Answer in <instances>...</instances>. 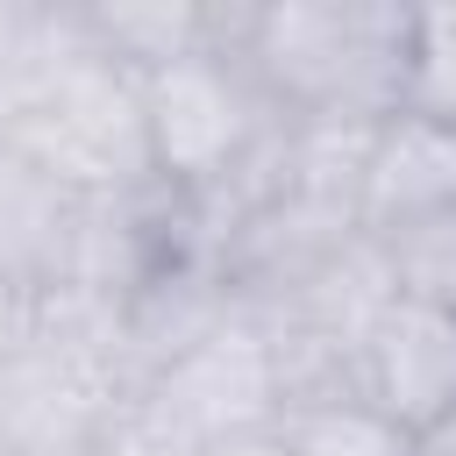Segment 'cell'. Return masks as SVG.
I'll return each mask as SVG.
<instances>
[{
  "label": "cell",
  "instance_id": "1",
  "mask_svg": "<svg viewBox=\"0 0 456 456\" xmlns=\"http://www.w3.org/2000/svg\"><path fill=\"white\" fill-rule=\"evenodd\" d=\"M406 36L399 7H256L235 57L292 121H385L406 93Z\"/></svg>",
  "mask_w": 456,
  "mask_h": 456
},
{
  "label": "cell",
  "instance_id": "2",
  "mask_svg": "<svg viewBox=\"0 0 456 456\" xmlns=\"http://www.w3.org/2000/svg\"><path fill=\"white\" fill-rule=\"evenodd\" d=\"M0 142L71 200H128L157 185L142 128V71L114 64L93 36L14 121H0Z\"/></svg>",
  "mask_w": 456,
  "mask_h": 456
},
{
  "label": "cell",
  "instance_id": "3",
  "mask_svg": "<svg viewBox=\"0 0 456 456\" xmlns=\"http://www.w3.org/2000/svg\"><path fill=\"white\" fill-rule=\"evenodd\" d=\"M235 28H242V21H235ZM271 121H278V107H271L264 86L242 71L235 43L142 71L150 164H157V185H164L171 200H207L221 178H235V164L271 135Z\"/></svg>",
  "mask_w": 456,
  "mask_h": 456
},
{
  "label": "cell",
  "instance_id": "4",
  "mask_svg": "<svg viewBox=\"0 0 456 456\" xmlns=\"http://www.w3.org/2000/svg\"><path fill=\"white\" fill-rule=\"evenodd\" d=\"M192 442L200 456L228 435H249V428H271L285 420V378H278V349L264 335V321L249 306H235L214 335H200L178 363H164L150 385H142Z\"/></svg>",
  "mask_w": 456,
  "mask_h": 456
},
{
  "label": "cell",
  "instance_id": "5",
  "mask_svg": "<svg viewBox=\"0 0 456 456\" xmlns=\"http://www.w3.org/2000/svg\"><path fill=\"white\" fill-rule=\"evenodd\" d=\"M356 399L428 435L456 413V306L428 292H392L356 349Z\"/></svg>",
  "mask_w": 456,
  "mask_h": 456
},
{
  "label": "cell",
  "instance_id": "6",
  "mask_svg": "<svg viewBox=\"0 0 456 456\" xmlns=\"http://www.w3.org/2000/svg\"><path fill=\"white\" fill-rule=\"evenodd\" d=\"M449 214H456V128L406 107L385 114L370 128V157L356 178V228L370 242H399Z\"/></svg>",
  "mask_w": 456,
  "mask_h": 456
},
{
  "label": "cell",
  "instance_id": "7",
  "mask_svg": "<svg viewBox=\"0 0 456 456\" xmlns=\"http://www.w3.org/2000/svg\"><path fill=\"white\" fill-rule=\"evenodd\" d=\"M285 435L299 456H413V435L385 420L363 399H314L285 413Z\"/></svg>",
  "mask_w": 456,
  "mask_h": 456
},
{
  "label": "cell",
  "instance_id": "8",
  "mask_svg": "<svg viewBox=\"0 0 456 456\" xmlns=\"http://www.w3.org/2000/svg\"><path fill=\"white\" fill-rule=\"evenodd\" d=\"M399 107L456 128V7L413 14V36H406V93H399Z\"/></svg>",
  "mask_w": 456,
  "mask_h": 456
},
{
  "label": "cell",
  "instance_id": "9",
  "mask_svg": "<svg viewBox=\"0 0 456 456\" xmlns=\"http://www.w3.org/2000/svg\"><path fill=\"white\" fill-rule=\"evenodd\" d=\"M36 335H43V292L0 271V370H7Z\"/></svg>",
  "mask_w": 456,
  "mask_h": 456
},
{
  "label": "cell",
  "instance_id": "10",
  "mask_svg": "<svg viewBox=\"0 0 456 456\" xmlns=\"http://www.w3.org/2000/svg\"><path fill=\"white\" fill-rule=\"evenodd\" d=\"M207 456H299V449H292L285 420H271V428H249V435H228V442H214Z\"/></svg>",
  "mask_w": 456,
  "mask_h": 456
},
{
  "label": "cell",
  "instance_id": "11",
  "mask_svg": "<svg viewBox=\"0 0 456 456\" xmlns=\"http://www.w3.org/2000/svg\"><path fill=\"white\" fill-rule=\"evenodd\" d=\"M0 456H100V442H7Z\"/></svg>",
  "mask_w": 456,
  "mask_h": 456
},
{
  "label": "cell",
  "instance_id": "12",
  "mask_svg": "<svg viewBox=\"0 0 456 456\" xmlns=\"http://www.w3.org/2000/svg\"><path fill=\"white\" fill-rule=\"evenodd\" d=\"M413 456H456V413H449L442 428H428V435H413Z\"/></svg>",
  "mask_w": 456,
  "mask_h": 456
}]
</instances>
